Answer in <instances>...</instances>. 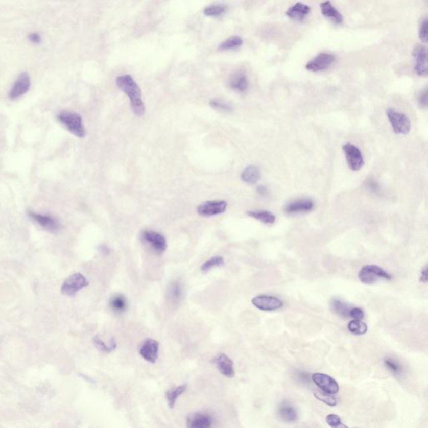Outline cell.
Masks as SVG:
<instances>
[{
  "label": "cell",
  "mask_w": 428,
  "mask_h": 428,
  "mask_svg": "<svg viewBox=\"0 0 428 428\" xmlns=\"http://www.w3.org/2000/svg\"><path fill=\"white\" fill-rule=\"evenodd\" d=\"M280 418L286 422H294L297 420V412L290 403L284 402L279 408Z\"/></svg>",
  "instance_id": "obj_27"
},
{
  "label": "cell",
  "mask_w": 428,
  "mask_h": 428,
  "mask_svg": "<svg viewBox=\"0 0 428 428\" xmlns=\"http://www.w3.org/2000/svg\"><path fill=\"white\" fill-rule=\"evenodd\" d=\"M209 104L212 109L221 112H230L233 110V107L229 104L223 102L222 100L212 99L210 101Z\"/></svg>",
  "instance_id": "obj_36"
},
{
  "label": "cell",
  "mask_w": 428,
  "mask_h": 428,
  "mask_svg": "<svg viewBox=\"0 0 428 428\" xmlns=\"http://www.w3.org/2000/svg\"><path fill=\"white\" fill-rule=\"evenodd\" d=\"M358 278L365 284H373L381 279L391 280L392 276L380 266L370 265H366L361 269L358 273Z\"/></svg>",
  "instance_id": "obj_3"
},
{
  "label": "cell",
  "mask_w": 428,
  "mask_h": 428,
  "mask_svg": "<svg viewBox=\"0 0 428 428\" xmlns=\"http://www.w3.org/2000/svg\"><path fill=\"white\" fill-rule=\"evenodd\" d=\"M93 343H94L97 349L105 353L112 352L117 347L116 342L114 339L110 341L108 344H106V342L102 341V338L99 336H94V339H93Z\"/></svg>",
  "instance_id": "obj_29"
},
{
  "label": "cell",
  "mask_w": 428,
  "mask_h": 428,
  "mask_svg": "<svg viewBox=\"0 0 428 428\" xmlns=\"http://www.w3.org/2000/svg\"><path fill=\"white\" fill-rule=\"evenodd\" d=\"M387 117L394 132L397 135H408L412 128V123L408 115L392 108L387 109Z\"/></svg>",
  "instance_id": "obj_4"
},
{
  "label": "cell",
  "mask_w": 428,
  "mask_h": 428,
  "mask_svg": "<svg viewBox=\"0 0 428 428\" xmlns=\"http://www.w3.org/2000/svg\"><path fill=\"white\" fill-rule=\"evenodd\" d=\"M212 363L215 365L219 372L226 377L233 378L235 375L234 364L230 357L224 353L217 354L212 359Z\"/></svg>",
  "instance_id": "obj_14"
},
{
  "label": "cell",
  "mask_w": 428,
  "mask_h": 428,
  "mask_svg": "<svg viewBox=\"0 0 428 428\" xmlns=\"http://www.w3.org/2000/svg\"><path fill=\"white\" fill-rule=\"evenodd\" d=\"M343 151L350 170L356 172L364 166L365 161L363 156L361 150L357 148L356 146L353 145L351 143H346L343 146Z\"/></svg>",
  "instance_id": "obj_8"
},
{
  "label": "cell",
  "mask_w": 428,
  "mask_h": 428,
  "mask_svg": "<svg viewBox=\"0 0 428 428\" xmlns=\"http://www.w3.org/2000/svg\"><path fill=\"white\" fill-rule=\"evenodd\" d=\"M350 317L352 318L353 320H362L364 318V312L362 308H358V307H354L350 310Z\"/></svg>",
  "instance_id": "obj_39"
},
{
  "label": "cell",
  "mask_w": 428,
  "mask_h": 428,
  "mask_svg": "<svg viewBox=\"0 0 428 428\" xmlns=\"http://www.w3.org/2000/svg\"><path fill=\"white\" fill-rule=\"evenodd\" d=\"M252 304L261 311H277L283 306V303L279 298L270 295H258L252 299Z\"/></svg>",
  "instance_id": "obj_11"
},
{
  "label": "cell",
  "mask_w": 428,
  "mask_h": 428,
  "mask_svg": "<svg viewBox=\"0 0 428 428\" xmlns=\"http://www.w3.org/2000/svg\"><path fill=\"white\" fill-rule=\"evenodd\" d=\"M117 87L127 94L130 100L131 110L136 116H142L145 114V105L141 98V90L132 76L130 75L118 76L115 80Z\"/></svg>",
  "instance_id": "obj_1"
},
{
  "label": "cell",
  "mask_w": 428,
  "mask_h": 428,
  "mask_svg": "<svg viewBox=\"0 0 428 428\" xmlns=\"http://www.w3.org/2000/svg\"><path fill=\"white\" fill-rule=\"evenodd\" d=\"M311 13V7L303 3L298 2L286 11V15L294 20H303Z\"/></svg>",
  "instance_id": "obj_21"
},
{
  "label": "cell",
  "mask_w": 428,
  "mask_h": 428,
  "mask_svg": "<svg viewBox=\"0 0 428 428\" xmlns=\"http://www.w3.org/2000/svg\"><path fill=\"white\" fill-rule=\"evenodd\" d=\"M428 22L427 19H423L421 22V26L419 29V38L423 43L427 42V33H428Z\"/></svg>",
  "instance_id": "obj_38"
},
{
  "label": "cell",
  "mask_w": 428,
  "mask_h": 428,
  "mask_svg": "<svg viewBox=\"0 0 428 428\" xmlns=\"http://www.w3.org/2000/svg\"><path fill=\"white\" fill-rule=\"evenodd\" d=\"M89 286V281L81 273H76L68 277L63 283L60 291L63 295L73 296L80 290Z\"/></svg>",
  "instance_id": "obj_5"
},
{
  "label": "cell",
  "mask_w": 428,
  "mask_h": 428,
  "mask_svg": "<svg viewBox=\"0 0 428 428\" xmlns=\"http://www.w3.org/2000/svg\"><path fill=\"white\" fill-rule=\"evenodd\" d=\"M261 173L258 167L250 165L244 168L241 173V179L248 184H255L260 180Z\"/></svg>",
  "instance_id": "obj_22"
},
{
  "label": "cell",
  "mask_w": 428,
  "mask_h": 428,
  "mask_svg": "<svg viewBox=\"0 0 428 428\" xmlns=\"http://www.w3.org/2000/svg\"><path fill=\"white\" fill-rule=\"evenodd\" d=\"M326 422L331 427H340V426L346 427V426L343 425L341 422V417L336 414L328 415L326 417Z\"/></svg>",
  "instance_id": "obj_37"
},
{
  "label": "cell",
  "mask_w": 428,
  "mask_h": 428,
  "mask_svg": "<svg viewBox=\"0 0 428 428\" xmlns=\"http://www.w3.org/2000/svg\"><path fill=\"white\" fill-rule=\"evenodd\" d=\"M111 311L116 314L125 313L128 308V301L124 295H115L111 297L109 302Z\"/></svg>",
  "instance_id": "obj_25"
},
{
  "label": "cell",
  "mask_w": 428,
  "mask_h": 428,
  "mask_svg": "<svg viewBox=\"0 0 428 428\" xmlns=\"http://www.w3.org/2000/svg\"><path fill=\"white\" fill-rule=\"evenodd\" d=\"M30 85H31V81H30V75L27 72L21 73L10 90V94H9L10 99L16 100L23 94H26L30 90Z\"/></svg>",
  "instance_id": "obj_13"
},
{
  "label": "cell",
  "mask_w": 428,
  "mask_h": 428,
  "mask_svg": "<svg viewBox=\"0 0 428 428\" xmlns=\"http://www.w3.org/2000/svg\"><path fill=\"white\" fill-rule=\"evenodd\" d=\"M183 295V287L182 283L180 281H173L169 284L167 292V296L168 299L173 303H177L181 300Z\"/></svg>",
  "instance_id": "obj_24"
},
{
  "label": "cell",
  "mask_w": 428,
  "mask_h": 428,
  "mask_svg": "<svg viewBox=\"0 0 428 428\" xmlns=\"http://www.w3.org/2000/svg\"><path fill=\"white\" fill-rule=\"evenodd\" d=\"M213 419L206 413H196L187 419V426L191 428H207L212 426Z\"/></svg>",
  "instance_id": "obj_18"
},
{
  "label": "cell",
  "mask_w": 428,
  "mask_h": 428,
  "mask_svg": "<svg viewBox=\"0 0 428 428\" xmlns=\"http://www.w3.org/2000/svg\"><path fill=\"white\" fill-rule=\"evenodd\" d=\"M336 57L331 54L320 53L310 60L305 69L311 72H320L328 69L335 62Z\"/></svg>",
  "instance_id": "obj_10"
},
{
  "label": "cell",
  "mask_w": 428,
  "mask_h": 428,
  "mask_svg": "<svg viewBox=\"0 0 428 428\" xmlns=\"http://www.w3.org/2000/svg\"><path fill=\"white\" fill-rule=\"evenodd\" d=\"M243 43H244V40H243L242 38L240 37V36H237V35H234V36L229 37L228 39L224 40L223 43H221L219 46V51H232V50H235V49L240 48V46H242Z\"/></svg>",
  "instance_id": "obj_28"
},
{
  "label": "cell",
  "mask_w": 428,
  "mask_h": 428,
  "mask_svg": "<svg viewBox=\"0 0 428 428\" xmlns=\"http://www.w3.org/2000/svg\"><path fill=\"white\" fill-rule=\"evenodd\" d=\"M59 122L65 126L68 131L79 138H84L86 135L83 121L81 115L72 111H64L57 115Z\"/></svg>",
  "instance_id": "obj_2"
},
{
  "label": "cell",
  "mask_w": 428,
  "mask_h": 428,
  "mask_svg": "<svg viewBox=\"0 0 428 428\" xmlns=\"http://www.w3.org/2000/svg\"><path fill=\"white\" fill-rule=\"evenodd\" d=\"M228 207V203L224 200L207 201L198 206L197 212L203 217H212L224 213Z\"/></svg>",
  "instance_id": "obj_9"
},
{
  "label": "cell",
  "mask_w": 428,
  "mask_h": 428,
  "mask_svg": "<svg viewBox=\"0 0 428 428\" xmlns=\"http://www.w3.org/2000/svg\"><path fill=\"white\" fill-rule=\"evenodd\" d=\"M100 250L102 252L103 254H109L110 253V249H109L108 247L106 246V245H102L101 248H100Z\"/></svg>",
  "instance_id": "obj_43"
},
{
  "label": "cell",
  "mask_w": 428,
  "mask_h": 428,
  "mask_svg": "<svg viewBox=\"0 0 428 428\" xmlns=\"http://www.w3.org/2000/svg\"><path fill=\"white\" fill-rule=\"evenodd\" d=\"M187 389V386L186 384L180 385L178 387H174L172 389H169L166 392V399L168 401V406L171 409H173L177 403V399L179 398L180 396H182V394L184 393L185 391Z\"/></svg>",
  "instance_id": "obj_26"
},
{
  "label": "cell",
  "mask_w": 428,
  "mask_h": 428,
  "mask_svg": "<svg viewBox=\"0 0 428 428\" xmlns=\"http://www.w3.org/2000/svg\"><path fill=\"white\" fill-rule=\"evenodd\" d=\"M228 10V7L224 5H212L205 8L204 13L205 15L209 17H218L220 16L222 14H225Z\"/></svg>",
  "instance_id": "obj_33"
},
{
  "label": "cell",
  "mask_w": 428,
  "mask_h": 428,
  "mask_svg": "<svg viewBox=\"0 0 428 428\" xmlns=\"http://www.w3.org/2000/svg\"><path fill=\"white\" fill-rule=\"evenodd\" d=\"M224 265V259L222 256H213L201 266V270L203 273H207L214 268L221 267Z\"/></svg>",
  "instance_id": "obj_31"
},
{
  "label": "cell",
  "mask_w": 428,
  "mask_h": 428,
  "mask_svg": "<svg viewBox=\"0 0 428 428\" xmlns=\"http://www.w3.org/2000/svg\"><path fill=\"white\" fill-rule=\"evenodd\" d=\"M247 215L265 224H274L276 221V217L273 212L267 210H249Z\"/></svg>",
  "instance_id": "obj_23"
},
{
  "label": "cell",
  "mask_w": 428,
  "mask_h": 428,
  "mask_svg": "<svg viewBox=\"0 0 428 428\" xmlns=\"http://www.w3.org/2000/svg\"><path fill=\"white\" fill-rule=\"evenodd\" d=\"M348 329L352 334L361 336L366 334L368 328L366 323H364L362 320H353L348 324Z\"/></svg>",
  "instance_id": "obj_32"
},
{
  "label": "cell",
  "mask_w": 428,
  "mask_h": 428,
  "mask_svg": "<svg viewBox=\"0 0 428 428\" xmlns=\"http://www.w3.org/2000/svg\"><path fill=\"white\" fill-rule=\"evenodd\" d=\"M142 240L154 250L155 253L161 255L166 252L168 243L166 237L156 231L145 230L141 235Z\"/></svg>",
  "instance_id": "obj_7"
},
{
  "label": "cell",
  "mask_w": 428,
  "mask_h": 428,
  "mask_svg": "<svg viewBox=\"0 0 428 428\" xmlns=\"http://www.w3.org/2000/svg\"><path fill=\"white\" fill-rule=\"evenodd\" d=\"M413 57L416 60V72L420 76H427V52L424 46H417L413 51Z\"/></svg>",
  "instance_id": "obj_17"
},
{
  "label": "cell",
  "mask_w": 428,
  "mask_h": 428,
  "mask_svg": "<svg viewBox=\"0 0 428 428\" xmlns=\"http://www.w3.org/2000/svg\"><path fill=\"white\" fill-rule=\"evenodd\" d=\"M384 365L389 371H391L395 375H399L402 373V366H400V363L396 362V360L387 357L384 359Z\"/></svg>",
  "instance_id": "obj_35"
},
{
  "label": "cell",
  "mask_w": 428,
  "mask_h": 428,
  "mask_svg": "<svg viewBox=\"0 0 428 428\" xmlns=\"http://www.w3.org/2000/svg\"><path fill=\"white\" fill-rule=\"evenodd\" d=\"M229 86L237 92H245L249 88V80L245 73L243 72L234 73L229 80Z\"/></svg>",
  "instance_id": "obj_20"
},
{
  "label": "cell",
  "mask_w": 428,
  "mask_h": 428,
  "mask_svg": "<svg viewBox=\"0 0 428 428\" xmlns=\"http://www.w3.org/2000/svg\"><path fill=\"white\" fill-rule=\"evenodd\" d=\"M418 102L419 105L421 106V108H426L427 107L428 105V92H427V89H425V90L422 91V92L420 94L418 97Z\"/></svg>",
  "instance_id": "obj_40"
},
{
  "label": "cell",
  "mask_w": 428,
  "mask_h": 428,
  "mask_svg": "<svg viewBox=\"0 0 428 428\" xmlns=\"http://www.w3.org/2000/svg\"><path fill=\"white\" fill-rule=\"evenodd\" d=\"M331 308L335 313L343 318L350 317V310L351 308L349 307L347 304L342 301L341 299H335L331 301Z\"/></svg>",
  "instance_id": "obj_30"
},
{
  "label": "cell",
  "mask_w": 428,
  "mask_h": 428,
  "mask_svg": "<svg viewBox=\"0 0 428 428\" xmlns=\"http://www.w3.org/2000/svg\"><path fill=\"white\" fill-rule=\"evenodd\" d=\"M320 10H321L323 16H325L326 19H329L336 25H341L343 23V15L336 10L329 1L321 3Z\"/></svg>",
  "instance_id": "obj_19"
},
{
  "label": "cell",
  "mask_w": 428,
  "mask_h": 428,
  "mask_svg": "<svg viewBox=\"0 0 428 428\" xmlns=\"http://www.w3.org/2000/svg\"><path fill=\"white\" fill-rule=\"evenodd\" d=\"M140 356L150 363H155L158 359L159 343L154 339L148 338L143 342L140 349Z\"/></svg>",
  "instance_id": "obj_15"
},
{
  "label": "cell",
  "mask_w": 428,
  "mask_h": 428,
  "mask_svg": "<svg viewBox=\"0 0 428 428\" xmlns=\"http://www.w3.org/2000/svg\"><path fill=\"white\" fill-rule=\"evenodd\" d=\"M427 266L426 265V266L423 268V270H421V278H420V281H421V282H423V283H426V282H427Z\"/></svg>",
  "instance_id": "obj_42"
},
{
  "label": "cell",
  "mask_w": 428,
  "mask_h": 428,
  "mask_svg": "<svg viewBox=\"0 0 428 428\" xmlns=\"http://www.w3.org/2000/svg\"><path fill=\"white\" fill-rule=\"evenodd\" d=\"M315 204L311 199H298L292 201L284 207V212L289 215L299 213H307L313 210Z\"/></svg>",
  "instance_id": "obj_16"
},
{
  "label": "cell",
  "mask_w": 428,
  "mask_h": 428,
  "mask_svg": "<svg viewBox=\"0 0 428 428\" xmlns=\"http://www.w3.org/2000/svg\"><path fill=\"white\" fill-rule=\"evenodd\" d=\"M311 378L314 383L321 391H325L327 393L334 394V395L338 393L340 390L338 383L331 376L326 374H323V373H315Z\"/></svg>",
  "instance_id": "obj_12"
},
{
  "label": "cell",
  "mask_w": 428,
  "mask_h": 428,
  "mask_svg": "<svg viewBox=\"0 0 428 428\" xmlns=\"http://www.w3.org/2000/svg\"><path fill=\"white\" fill-rule=\"evenodd\" d=\"M28 216L33 221L37 223L40 227L48 231L50 233H56L60 230V223L56 217L49 214H40L29 210Z\"/></svg>",
  "instance_id": "obj_6"
},
{
  "label": "cell",
  "mask_w": 428,
  "mask_h": 428,
  "mask_svg": "<svg viewBox=\"0 0 428 428\" xmlns=\"http://www.w3.org/2000/svg\"><path fill=\"white\" fill-rule=\"evenodd\" d=\"M257 190H258V194H260L261 195H264V194H266V191H267V190H266V188H265V186H258V189H257Z\"/></svg>",
  "instance_id": "obj_44"
},
{
  "label": "cell",
  "mask_w": 428,
  "mask_h": 428,
  "mask_svg": "<svg viewBox=\"0 0 428 428\" xmlns=\"http://www.w3.org/2000/svg\"><path fill=\"white\" fill-rule=\"evenodd\" d=\"M315 396L318 400H321L327 405L332 406V407L337 405L338 403V399L336 398L334 394L327 393L323 391H316L315 392Z\"/></svg>",
  "instance_id": "obj_34"
},
{
  "label": "cell",
  "mask_w": 428,
  "mask_h": 428,
  "mask_svg": "<svg viewBox=\"0 0 428 428\" xmlns=\"http://www.w3.org/2000/svg\"><path fill=\"white\" fill-rule=\"evenodd\" d=\"M28 39L33 44H38L41 42V35H39V33L34 32L30 33L28 35Z\"/></svg>",
  "instance_id": "obj_41"
}]
</instances>
